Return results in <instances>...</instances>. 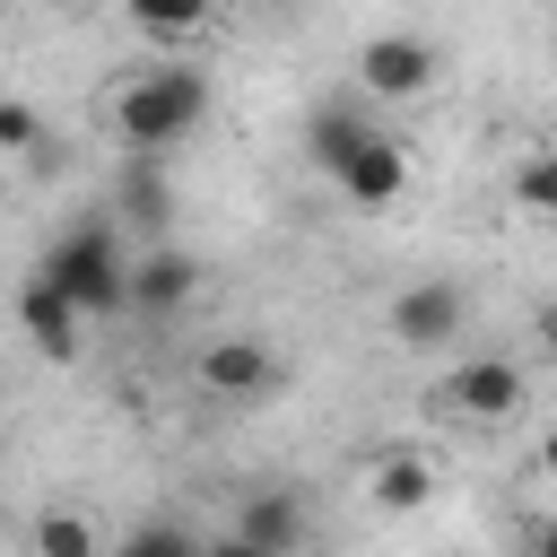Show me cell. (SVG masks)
Masks as SVG:
<instances>
[{
  "mask_svg": "<svg viewBox=\"0 0 557 557\" xmlns=\"http://www.w3.org/2000/svg\"><path fill=\"white\" fill-rule=\"evenodd\" d=\"M531 331H540V348H548V357H557V296H548V305H540V322H531Z\"/></svg>",
  "mask_w": 557,
  "mask_h": 557,
  "instance_id": "cell-19",
  "label": "cell"
},
{
  "mask_svg": "<svg viewBox=\"0 0 557 557\" xmlns=\"http://www.w3.org/2000/svg\"><path fill=\"white\" fill-rule=\"evenodd\" d=\"M200 557H261V548H244V540H235V531H218V540H209V548H200Z\"/></svg>",
  "mask_w": 557,
  "mask_h": 557,
  "instance_id": "cell-20",
  "label": "cell"
},
{
  "mask_svg": "<svg viewBox=\"0 0 557 557\" xmlns=\"http://www.w3.org/2000/svg\"><path fill=\"white\" fill-rule=\"evenodd\" d=\"M522 400H531V374L513 366V357H461L444 383H435V409L444 418H461V426H505V418H522Z\"/></svg>",
  "mask_w": 557,
  "mask_h": 557,
  "instance_id": "cell-3",
  "label": "cell"
},
{
  "mask_svg": "<svg viewBox=\"0 0 557 557\" xmlns=\"http://www.w3.org/2000/svg\"><path fill=\"white\" fill-rule=\"evenodd\" d=\"M244 548H261V557H305V540H313V505H305V487H244V505H235V522H226Z\"/></svg>",
  "mask_w": 557,
  "mask_h": 557,
  "instance_id": "cell-6",
  "label": "cell"
},
{
  "mask_svg": "<svg viewBox=\"0 0 557 557\" xmlns=\"http://www.w3.org/2000/svg\"><path fill=\"white\" fill-rule=\"evenodd\" d=\"M374 122L366 113H348V104H313V122H305V157L322 165V174H339L348 157H357V139H366Z\"/></svg>",
  "mask_w": 557,
  "mask_h": 557,
  "instance_id": "cell-13",
  "label": "cell"
},
{
  "mask_svg": "<svg viewBox=\"0 0 557 557\" xmlns=\"http://www.w3.org/2000/svg\"><path fill=\"white\" fill-rule=\"evenodd\" d=\"M0 148H9V157H35V148H44V113H35L26 96H0Z\"/></svg>",
  "mask_w": 557,
  "mask_h": 557,
  "instance_id": "cell-18",
  "label": "cell"
},
{
  "mask_svg": "<svg viewBox=\"0 0 557 557\" xmlns=\"http://www.w3.org/2000/svg\"><path fill=\"white\" fill-rule=\"evenodd\" d=\"M113 209H122L131 226H148V235H157V226L174 218V191H165V174H157V165H139V157H131V165H122V183H113Z\"/></svg>",
  "mask_w": 557,
  "mask_h": 557,
  "instance_id": "cell-15",
  "label": "cell"
},
{
  "mask_svg": "<svg viewBox=\"0 0 557 557\" xmlns=\"http://www.w3.org/2000/svg\"><path fill=\"white\" fill-rule=\"evenodd\" d=\"M531 557H557V522H540V531H531Z\"/></svg>",
  "mask_w": 557,
  "mask_h": 557,
  "instance_id": "cell-21",
  "label": "cell"
},
{
  "mask_svg": "<svg viewBox=\"0 0 557 557\" xmlns=\"http://www.w3.org/2000/svg\"><path fill=\"white\" fill-rule=\"evenodd\" d=\"M122 9H131V26L157 35V44H191V35H209V17H218V0H122Z\"/></svg>",
  "mask_w": 557,
  "mask_h": 557,
  "instance_id": "cell-14",
  "label": "cell"
},
{
  "mask_svg": "<svg viewBox=\"0 0 557 557\" xmlns=\"http://www.w3.org/2000/svg\"><path fill=\"white\" fill-rule=\"evenodd\" d=\"M383 322H392L400 348H453L461 322H470V296H461V278H409Z\"/></svg>",
  "mask_w": 557,
  "mask_h": 557,
  "instance_id": "cell-7",
  "label": "cell"
},
{
  "mask_svg": "<svg viewBox=\"0 0 557 557\" xmlns=\"http://www.w3.org/2000/svg\"><path fill=\"white\" fill-rule=\"evenodd\" d=\"M0 9H9V0H0Z\"/></svg>",
  "mask_w": 557,
  "mask_h": 557,
  "instance_id": "cell-25",
  "label": "cell"
},
{
  "mask_svg": "<svg viewBox=\"0 0 557 557\" xmlns=\"http://www.w3.org/2000/svg\"><path fill=\"white\" fill-rule=\"evenodd\" d=\"M191 383H200L209 400H270V392L287 383V357H278L270 339H252V331H226V339H209V348L191 357Z\"/></svg>",
  "mask_w": 557,
  "mask_h": 557,
  "instance_id": "cell-4",
  "label": "cell"
},
{
  "mask_svg": "<svg viewBox=\"0 0 557 557\" xmlns=\"http://www.w3.org/2000/svg\"><path fill=\"white\" fill-rule=\"evenodd\" d=\"M261 9H296V0H261Z\"/></svg>",
  "mask_w": 557,
  "mask_h": 557,
  "instance_id": "cell-24",
  "label": "cell"
},
{
  "mask_svg": "<svg viewBox=\"0 0 557 557\" xmlns=\"http://www.w3.org/2000/svg\"><path fill=\"white\" fill-rule=\"evenodd\" d=\"M200 548H209V540H200L191 522H174V513H148V522H131V531H122L104 557H200Z\"/></svg>",
  "mask_w": 557,
  "mask_h": 557,
  "instance_id": "cell-16",
  "label": "cell"
},
{
  "mask_svg": "<svg viewBox=\"0 0 557 557\" xmlns=\"http://www.w3.org/2000/svg\"><path fill=\"white\" fill-rule=\"evenodd\" d=\"M348 70H357V87H366V96L409 104V96H426V87H435V70H444V61H435V44H426V35L383 26V35H366V44H357V61H348Z\"/></svg>",
  "mask_w": 557,
  "mask_h": 557,
  "instance_id": "cell-5",
  "label": "cell"
},
{
  "mask_svg": "<svg viewBox=\"0 0 557 557\" xmlns=\"http://www.w3.org/2000/svg\"><path fill=\"white\" fill-rule=\"evenodd\" d=\"M44 9H61V17H70V9H87V0H44Z\"/></svg>",
  "mask_w": 557,
  "mask_h": 557,
  "instance_id": "cell-22",
  "label": "cell"
},
{
  "mask_svg": "<svg viewBox=\"0 0 557 557\" xmlns=\"http://www.w3.org/2000/svg\"><path fill=\"white\" fill-rule=\"evenodd\" d=\"M78 322H87V313H78L52 278H26V287H17V331H26V348H35V357L70 366V357H78Z\"/></svg>",
  "mask_w": 557,
  "mask_h": 557,
  "instance_id": "cell-10",
  "label": "cell"
},
{
  "mask_svg": "<svg viewBox=\"0 0 557 557\" xmlns=\"http://www.w3.org/2000/svg\"><path fill=\"white\" fill-rule=\"evenodd\" d=\"M513 209L540 218V226H557V148H531L513 165Z\"/></svg>",
  "mask_w": 557,
  "mask_h": 557,
  "instance_id": "cell-17",
  "label": "cell"
},
{
  "mask_svg": "<svg viewBox=\"0 0 557 557\" xmlns=\"http://www.w3.org/2000/svg\"><path fill=\"white\" fill-rule=\"evenodd\" d=\"M209 122V70L200 61H148L113 87V131L131 157H157Z\"/></svg>",
  "mask_w": 557,
  "mask_h": 557,
  "instance_id": "cell-1",
  "label": "cell"
},
{
  "mask_svg": "<svg viewBox=\"0 0 557 557\" xmlns=\"http://www.w3.org/2000/svg\"><path fill=\"white\" fill-rule=\"evenodd\" d=\"M35 278H52L78 313H122V287H131V252L104 218H78L52 235V252L35 261Z\"/></svg>",
  "mask_w": 557,
  "mask_h": 557,
  "instance_id": "cell-2",
  "label": "cell"
},
{
  "mask_svg": "<svg viewBox=\"0 0 557 557\" xmlns=\"http://www.w3.org/2000/svg\"><path fill=\"white\" fill-rule=\"evenodd\" d=\"M548 470H557V435H548Z\"/></svg>",
  "mask_w": 557,
  "mask_h": 557,
  "instance_id": "cell-23",
  "label": "cell"
},
{
  "mask_svg": "<svg viewBox=\"0 0 557 557\" xmlns=\"http://www.w3.org/2000/svg\"><path fill=\"white\" fill-rule=\"evenodd\" d=\"M331 183L348 191V209H392V200H400V183H409V148H400L392 131H366V139H357V157H348Z\"/></svg>",
  "mask_w": 557,
  "mask_h": 557,
  "instance_id": "cell-9",
  "label": "cell"
},
{
  "mask_svg": "<svg viewBox=\"0 0 557 557\" xmlns=\"http://www.w3.org/2000/svg\"><path fill=\"white\" fill-rule=\"evenodd\" d=\"M366 496H374V513H418V505H435V461L418 444H392L366 461Z\"/></svg>",
  "mask_w": 557,
  "mask_h": 557,
  "instance_id": "cell-11",
  "label": "cell"
},
{
  "mask_svg": "<svg viewBox=\"0 0 557 557\" xmlns=\"http://www.w3.org/2000/svg\"><path fill=\"white\" fill-rule=\"evenodd\" d=\"M200 261L191 252H174V244H148L139 261H131V287H122V313H183L191 296H200Z\"/></svg>",
  "mask_w": 557,
  "mask_h": 557,
  "instance_id": "cell-8",
  "label": "cell"
},
{
  "mask_svg": "<svg viewBox=\"0 0 557 557\" xmlns=\"http://www.w3.org/2000/svg\"><path fill=\"white\" fill-rule=\"evenodd\" d=\"M26 557H104V531L78 505H44L35 531H26Z\"/></svg>",
  "mask_w": 557,
  "mask_h": 557,
  "instance_id": "cell-12",
  "label": "cell"
}]
</instances>
